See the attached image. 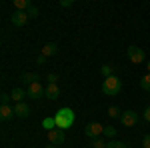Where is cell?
Listing matches in <instances>:
<instances>
[{
    "label": "cell",
    "mask_w": 150,
    "mask_h": 148,
    "mask_svg": "<svg viewBox=\"0 0 150 148\" xmlns=\"http://www.w3.org/2000/svg\"><path fill=\"white\" fill-rule=\"evenodd\" d=\"M54 120H56V128L68 130V128H72L74 122H76V114H74L72 108H60V110L54 114Z\"/></svg>",
    "instance_id": "1"
},
{
    "label": "cell",
    "mask_w": 150,
    "mask_h": 148,
    "mask_svg": "<svg viewBox=\"0 0 150 148\" xmlns=\"http://www.w3.org/2000/svg\"><path fill=\"white\" fill-rule=\"evenodd\" d=\"M102 92L106 96H118L122 92V80L118 76H110V78H104L102 82Z\"/></svg>",
    "instance_id": "2"
},
{
    "label": "cell",
    "mask_w": 150,
    "mask_h": 148,
    "mask_svg": "<svg viewBox=\"0 0 150 148\" xmlns=\"http://www.w3.org/2000/svg\"><path fill=\"white\" fill-rule=\"evenodd\" d=\"M26 94H28V98H32V100H38V98L46 96V86H44V84H40V82H32V84H28V88H26Z\"/></svg>",
    "instance_id": "3"
},
{
    "label": "cell",
    "mask_w": 150,
    "mask_h": 148,
    "mask_svg": "<svg viewBox=\"0 0 150 148\" xmlns=\"http://www.w3.org/2000/svg\"><path fill=\"white\" fill-rule=\"evenodd\" d=\"M126 56L128 60L132 62V64H142L144 62V50L140 48V46H128V50H126Z\"/></svg>",
    "instance_id": "4"
},
{
    "label": "cell",
    "mask_w": 150,
    "mask_h": 148,
    "mask_svg": "<svg viewBox=\"0 0 150 148\" xmlns=\"http://www.w3.org/2000/svg\"><path fill=\"white\" fill-rule=\"evenodd\" d=\"M138 112H134V110H124V112L120 114V124L126 126V128H132V126L138 124Z\"/></svg>",
    "instance_id": "5"
},
{
    "label": "cell",
    "mask_w": 150,
    "mask_h": 148,
    "mask_svg": "<svg viewBox=\"0 0 150 148\" xmlns=\"http://www.w3.org/2000/svg\"><path fill=\"white\" fill-rule=\"evenodd\" d=\"M84 134L88 138H92V140H96V138H100V134H104V126L100 122H90L84 128Z\"/></svg>",
    "instance_id": "6"
},
{
    "label": "cell",
    "mask_w": 150,
    "mask_h": 148,
    "mask_svg": "<svg viewBox=\"0 0 150 148\" xmlns=\"http://www.w3.org/2000/svg\"><path fill=\"white\" fill-rule=\"evenodd\" d=\"M46 136L54 146H62L64 144V130H60V128H54V130L46 132Z\"/></svg>",
    "instance_id": "7"
},
{
    "label": "cell",
    "mask_w": 150,
    "mask_h": 148,
    "mask_svg": "<svg viewBox=\"0 0 150 148\" xmlns=\"http://www.w3.org/2000/svg\"><path fill=\"white\" fill-rule=\"evenodd\" d=\"M28 12H20V10H14L12 12V16H10V22L12 26H24V24L28 22Z\"/></svg>",
    "instance_id": "8"
},
{
    "label": "cell",
    "mask_w": 150,
    "mask_h": 148,
    "mask_svg": "<svg viewBox=\"0 0 150 148\" xmlns=\"http://www.w3.org/2000/svg\"><path fill=\"white\" fill-rule=\"evenodd\" d=\"M14 114H16L18 118H28V116L32 114V110H30V106L26 102H18V104H14Z\"/></svg>",
    "instance_id": "9"
},
{
    "label": "cell",
    "mask_w": 150,
    "mask_h": 148,
    "mask_svg": "<svg viewBox=\"0 0 150 148\" xmlns=\"http://www.w3.org/2000/svg\"><path fill=\"white\" fill-rule=\"evenodd\" d=\"M12 116H16V114H14V108H12L10 104H2V106H0V118H2L4 122H8V120H12Z\"/></svg>",
    "instance_id": "10"
},
{
    "label": "cell",
    "mask_w": 150,
    "mask_h": 148,
    "mask_svg": "<svg viewBox=\"0 0 150 148\" xmlns=\"http://www.w3.org/2000/svg\"><path fill=\"white\" fill-rule=\"evenodd\" d=\"M46 98H50V100L60 98V86L58 84H46Z\"/></svg>",
    "instance_id": "11"
},
{
    "label": "cell",
    "mask_w": 150,
    "mask_h": 148,
    "mask_svg": "<svg viewBox=\"0 0 150 148\" xmlns=\"http://www.w3.org/2000/svg\"><path fill=\"white\" fill-rule=\"evenodd\" d=\"M10 96H12V102L18 104V102H24V98H26L28 94H26V90H22V88H12Z\"/></svg>",
    "instance_id": "12"
},
{
    "label": "cell",
    "mask_w": 150,
    "mask_h": 148,
    "mask_svg": "<svg viewBox=\"0 0 150 148\" xmlns=\"http://www.w3.org/2000/svg\"><path fill=\"white\" fill-rule=\"evenodd\" d=\"M12 4H14V8L20 12H28L32 8V2L30 0H12Z\"/></svg>",
    "instance_id": "13"
},
{
    "label": "cell",
    "mask_w": 150,
    "mask_h": 148,
    "mask_svg": "<svg viewBox=\"0 0 150 148\" xmlns=\"http://www.w3.org/2000/svg\"><path fill=\"white\" fill-rule=\"evenodd\" d=\"M56 52H58V44H56V42H50V44H46L44 48H42L40 54H42L44 58H50V56H54Z\"/></svg>",
    "instance_id": "14"
},
{
    "label": "cell",
    "mask_w": 150,
    "mask_h": 148,
    "mask_svg": "<svg viewBox=\"0 0 150 148\" xmlns=\"http://www.w3.org/2000/svg\"><path fill=\"white\" fill-rule=\"evenodd\" d=\"M114 72H116V66H112V64H102V68H100V74H102L104 78L114 76Z\"/></svg>",
    "instance_id": "15"
},
{
    "label": "cell",
    "mask_w": 150,
    "mask_h": 148,
    "mask_svg": "<svg viewBox=\"0 0 150 148\" xmlns=\"http://www.w3.org/2000/svg\"><path fill=\"white\" fill-rule=\"evenodd\" d=\"M24 84H32V82H38V74L36 72H24L22 76H20Z\"/></svg>",
    "instance_id": "16"
},
{
    "label": "cell",
    "mask_w": 150,
    "mask_h": 148,
    "mask_svg": "<svg viewBox=\"0 0 150 148\" xmlns=\"http://www.w3.org/2000/svg\"><path fill=\"white\" fill-rule=\"evenodd\" d=\"M42 126L46 128V132L54 130V128H56V120H54V116H46V118L42 120Z\"/></svg>",
    "instance_id": "17"
},
{
    "label": "cell",
    "mask_w": 150,
    "mask_h": 148,
    "mask_svg": "<svg viewBox=\"0 0 150 148\" xmlns=\"http://www.w3.org/2000/svg\"><path fill=\"white\" fill-rule=\"evenodd\" d=\"M140 88L146 90V92H150V74H144V76L140 78Z\"/></svg>",
    "instance_id": "18"
},
{
    "label": "cell",
    "mask_w": 150,
    "mask_h": 148,
    "mask_svg": "<svg viewBox=\"0 0 150 148\" xmlns=\"http://www.w3.org/2000/svg\"><path fill=\"white\" fill-rule=\"evenodd\" d=\"M106 148H128V144L122 142V140H108Z\"/></svg>",
    "instance_id": "19"
},
{
    "label": "cell",
    "mask_w": 150,
    "mask_h": 148,
    "mask_svg": "<svg viewBox=\"0 0 150 148\" xmlns=\"http://www.w3.org/2000/svg\"><path fill=\"white\" fill-rule=\"evenodd\" d=\"M120 114H122V110H120L118 106H110V108H108V116H110V118H120Z\"/></svg>",
    "instance_id": "20"
},
{
    "label": "cell",
    "mask_w": 150,
    "mask_h": 148,
    "mask_svg": "<svg viewBox=\"0 0 150 148\" xmlns=\"http://www.w3.org/2000/svg\"><path fill=\"white\" fill-rule=\"evenodd\" d=\"M104 136H108L110 140L116 136V128H112V126H104Z\"/></svg>",
    "instance_id": "21"
},
{
    "label": "cell",
    "mask_w": 150,
    "mask_h": 148,
    "mask_svg": "<svg viewBox=\"0 0 150 148\" xmlns=\"http://www.w3.org/2000/svg\"><path fill=\"white\" fill-rule=\"evenodd\" d=\"M46 80H48V84H58V80H60V76H58L56 72H50L46 76Z\"/></svg>",
    "instance_id": "22"
},
{
    "label": "cell",
    "mask_w": 150,
    "mask_h": 148,
    "mask_svg": "<svg viewBox=\"0 0 150 148\" xmlns=\"http://www.w3.org/2000/svg\"><path fill=\"white\" fill-rule=\"evenodd\" d=\"M106 144H108V142H104V140H100V138L92 140V148H106Z\"/></svg>",
    "instance_id": "23"
},
{
    "label": "cell",
    "mask_w": 150,
    "mask_h": 148,
    "mask_svg": "<svg viewBox=\"0 0 150 148\" xmlns=\"http://www.w3.org/2000/svg\"><path fill=\"white\" fill-rule=\"evenodd\" d=\"M10 100H12L10 94H6V92H2V94H0V102H2V104H10Z\"/></svg>",
    "instance_id": "24"
},
{
    "label": "cell",
    "mask_w": 150,
    "mask_h": 148,
    "mask_svg": "<svg viewBox=\"0 0 150 148\" xmlns=\"http://www.w3.org/2000/svg\"><path fill=\"white\" fill-rule=\"evenodd\" d=\"M28 16H30V18H36V16H38V8H36V6H32V8L28 10Z\"/></svg>",
    "instance_id": "25"
},
{
    "label": "cell",
    "mask_w": 150,
    "mask_h": 148,
    "mask_svg": "<svg viewBox=\"0 0 150 148\" xmlns=\"http://www.w3.org/2000/svg\"><path fill=\"white\" fill-rule=\"evenodd\" d=\"M142 148H150V134L144 136V140H142Z\"/></svg>",
    "instance_id": "26"
},
{
    "label": "cell",
    "mask_w": 150,
    "mask_h": 148,
    "mask_svg": "<svg viewBox=\"0 0 150 148\" xmlns=\"http://www.w3.org/2000/svg\"><path fill=\"white\" fill-rule=\"evenodd\" d=\"M72 4H74L72 0H60V6H62V8H68V6H72Z\"/></svg>",
    "instance_id": "27"
},
{
    "label": "cell",
    "mask_w": 150,
    "mask_h": 148,
    "mask_svg": "<svg viewBox=\"0 0 150 148\" xmlns=\"http://www.w3.org/2000/svg\"><path fill=\"white\" fill-rule=\"evenodd\" d=\"M142 116H144V120H146V122H150V106L144 110V114H142Z\"/></svg>",
    "instance_id": "28"
},
{
    "label": "cell",
    "mask_w": 150,
    "mask_h": 148,
    "mask_svg": "<svg viewBox=\"0 0 150 148\" xmlns=\"http://www.w3.org/2000/svg\"><path fill=\"white\" fill-rule=\"evenodd\" d=\"M44 62H46V58L42 56V54H40V56H36V64H44Z\"/></svg>",
    "instance_id": "29"
},
{
    "label": "cell",
    "mask_w": 150,
    "mask_h": 148,
    "mask_svg": "<svg viewBox=\"0 0 150 148\" xmlns=\"http://www.w3.org/2000/svg\"><path fill=\"white\" fill-rule=\"evenodd\" d=\"M44 148H62V146H54V144H50V146H44Z\"/></svg>",
    "instance_id": "30"
},
{
    "label": "cell",
    "mask_w": 150,
    "mask_h": 148,
    "mask_svg": "<svg viewBox=\"0 0 150 148\" xmlns=\"http://www.w3.org/2000/svg\"><path fill=\"white\" fill-rule=\"evenodd\" d=\"M146 68H148V74H150V62H148V64H146Z\"/></svg>",
    "instance_id": "31"
}]
</instances>
